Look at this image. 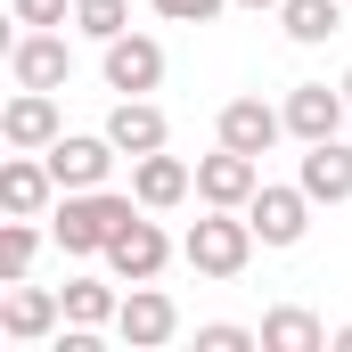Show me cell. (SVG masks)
<instances>
[{
	"mask_svg": "<svg viewBox=\"0 0 352 352\" xmlns=\"http://www.w3.org/2000/svg\"><path fill=\"white\" fill-rule=\"evenodd\" d=\"M287 131V107H263V98H230L221 107V148H246V156H270Z\"/></svg>",
	"mask_w": 352,
	"mask_h": 352,
	"instance_id": "13",
	"label": "cell"
},
{
	"mask_svg": "<svg viewBox=\"0 0 352 352\" xmlns=\"http://www.w3.org/2000/svg\"><path fill=\"white\" fill-rule=\"evenodd\" d=\"M148 205L140 197H107V188H66V205H58V221H50V238L66 246V254H107L131 221H140Z\"/></svg>",
	"mask_w": 352,
	"mask_h": 352,
	"instance_id": "1",
	"label": "cell"
},
{
	"mask_svg": "<svg viewBox=\"0 0 352 352\" xmlns=\"http://www.w3.org/2000/svg\"><path fill=\"white\" fill-rule=\"evenodd\" d=\"M41 156H50L58 188H98L107 164H115V140H107V131H98V140H90V131H58V148H41Z\"/></svg>",
	"mask_w": 352,
	"mask_h": 352,
	"instance_id": "8",
	"label": "cell"
},
{
	"mask_svg": "<svg viewBox=\"0 0 352 352\" xmlns=\"http://www.w3.org/2000/svg\"><path fill=\"white\" fill-rule=\"evenodd\" d=\"M58 320H66V295L8 278V303H0V336L8 344H41V336H58Z\"/></svg>",
	"mask_w": 352,
	"mask_h": 352,
	"instance_id": "3",
	"label": "cell"
},
{
	"mask_svg": "<svg viewBox=\"0 0 352 352\" xmlns=\"http://www.w3.org/2000/svg\"><path fill=\"white\" fill-rule=\"evenodd\" d=\"M230 0H156V16H173V25H205V16H221Z\"/></svg>",
	"mask_w": 352,
	"mask_h": 352,
	"instance_id": "24",
	"label": "cell"
},
{
	"mask_svg": "<svg viewBox=\"0 0 352 352\" xmlns=\"http://www.w3.org/2000/svg\"><path fill=\"white\" fill-rule=\"evenodd\" d=\"M344 8H352V0H344Z\"/></svg>",
	"mask_w": 352,
	"mask_h": 352,
	"instance_id": "29",
	"label": "cell"
},
{
	"mask_svg": "<svg viewBox=\"0 0 352 352\" xmlns=\"http://www.w3.org/2000/svg\"><path fill=\"white\" fill-rule=\"evenodd\" d=\"M50 188H58V173H50V156L33 164V156L16 148V156L0 164V205H8V213H33V221H41V205H50Z\"/></svg>",
	"mask_w": 352,
	"mask_h": 352,
	"instance_id": "16",
	"label": "cell"
},
{
	"mask_svg": "<svg viewBox=\"0 0 352 352\" xmlns=\"http://www.w3.org/2000/svg\"><path fill=\"white\" fill-rule=\"evenodd\" d=\"M303 197L311 205H344L352 197V148L344 140H311L303 148Z\"/></svg>",
	"mask_w": 352,
	"mask_h": 352,
	"instance_id": "14",
	"label": "cell"
},
{
	"mask_svg": "<svg viewBox=\"0 0 352 352\" xmlns=\"http://www.w3.org/2000/svg\"><path fill=\"white\" fill-rule=\"evenodd\" d=\"M8 74H16V90H66L74 50H66L58 33H25V41L8 50Z\"/></svg>",
	"mask_w": 352,
	"mask_h": 352,
	"instance_id": "9",
	"label": "cell"
},
{
	"mask_svg": "<svg viewBox=\"0 0 352 352\" xmlns=\"http://www.w3.org/2000/svg\"><path fill=\"white\" fill-rule=\"evenodd\" d=\"M188 188H197V173H188L180 156H164V148H156V156H140V173H131V197H140L148 213H173Z\"/></svg>",
	"mask_w": 352,
	"mask_h": 352,
	"instance_id": "15",
	"label": "cell"
},
{
	"mask_svg": "<svg viewBox=\"0 0 352 352\" xmlns=\"http://www.w3.org/2000/svg\"><path fill=\"white\" fill-rule=\"evenodd\" d=\"M246 344H263L254 328H238V320H213V328H197V352H246Z\"/></svg>",
	"mask_w": 352,
	"mask_h": 352,
	"instance_id": "23",
	"label": "cell"
},
{
	"mask_svg": "<svg viewBox=\"0 0 352 352\" xmlns=\"http://www.w3.org/2000/svg\"><path fill=\"white\" fill-rule=\"evenodd\" d=\"M123 303H115V287L107 278H66V320H82V328H107Z\"/></svg>",
	"mask_w": 352,
	"mask_h": 352,
	"instance_id": "20",
	"label": "cell"
},
{
	"mask_svg": "<svg viewBox=\"0 0 352 352\" xmlns=\"http://www.w3.org/2000/svg\"><path fill=\"white\" fill-rule=\"evenodd\" d=\"M180 254H188V270H197V278H238V270H246V254H254V221H238L230 205H213V213L180 238Z\"/></svg>",
	"mask_w": 352,
	"mask_h": 352,
	"instance_id": "2",
	"label": "cell"
},
{
	"mask_svg": "<svg viewBox=\"0 0 352 352\" xmlns=\"http://www.w3.org/2000/svg\"><path fill=\"white\" fill-rule=\"evenodd\" d=\"M164 131H173V123H164V107H148V98H123V107L107 115V140H115L123 156H156Z\"/></svg>",
	"mask_w": 352,
	"mask_h": 352,
	"instance_id": "17",
	"label": "cell"
},
{
	"mask_svg": "<svg viewBox=\"0 0 352 352\" xmlns=\"http://www.w3.org/2000/svg\"><path fill=\"white\" fill-rule=\"evenodd\" d=\"M278 25H287V41H328L336 25H344V0H278Z\"/></svg>",
	"mask_w": 352,
	"mask_h": 352,
	"instance_id": "19",
	"label": "cell"
},
{
	"mask_svg": "<svg viewBox=\"0 0 352 352\" xmlns=\"http://www.w3.org/2000/svg\"><path fill=\"white\" fill-rule=\"evenodd\" d=\"M115 336L131 352H156V344H173L180 336V311H173V295H156V287H131L123 295V311H115Z\"/></svg>",
	"mask_w": 352,
	"mask_h": 352,
	"instance_id": "4",
	"label": "cell"
},
{
	"mask_svg": "<svg viewBox=\"0 0 352 352\" xmlns=\"http://www.w3.org/2000/svg\"><path fill=\"white\" fill-rule=\"evenodd\" d=\"M230 8H278V0H230Z\"/></svg>",
	"mask_w": 352,
	"mask_h": 352,
	"instance_id": "27",
	"label": "cell"
},
{
	"mask_svg": "<svg viewBox=\"0 0 352 352\" xmlns=\"http://www.w3.org/2000/svg\"><path fill=\"white\" fill-rule=\"evenodd\" d=\"M328 344H336V352H352V328H336V336H328Z\"/></svg>",
	"mask_w": 352,
	"mask_h": 352,
	"instance_id": "26",
	"label": "cell"
},
{
	"mask_svg": "<svg viewBox=\"0 0 352 352\" xmlns=\"http://www.w3.org/2000/svg\"><path fill=\"white\" fill-rule=\"evenodd\" d=\"M0 140L25 148V156L58 148V98H50V90H16V98L0 107Z\"/></svg>",
	"mask_w": 352,
	"mask_h": 352,
	"instance_id": "7",
	"label": "cell"
},
{
	"mask_svg": "<svg viewBox=\"0 0 352 352\" xmlns=\"http://www.w3.org/2000/svg\"><path fill=\"white\" fill-rule=\"evenodd\" d=\"M246 221H254L263 246H295V238L311 230V197H303V180H295V188H254V197H246Z\"/></svg>",
	"mask_w": 352,
	"mask_h": 352,
	"instance_id": "5",
	"label": "cell"
},
{
	"mask_svg": "<svg viewBox=\"0 0 352 352\" xmlns=\"http://www.w3.org/2000/svg\"><path fill=\"white\" fill-rule=\"evenodd\" d=\"M263 188V173H254V156L246 148H221V156H205L197 164V197L205 205H230V213H246V197Z\"/></svg>",
	"mask_w": 352,
	"mask_h": 352,
	"instance_id": "11",
	"label": "cell"
},
{
	"mask_svg": "<svg viewBox=\"0 0 352 352\" xmlns=\"http://www.w3.org/2000/svg\"><path fill=\"white\" fill-rule=\"evenodd\" d=\"M344 90H328V82H303V90H287V131L311 148V140H336L344 131Z\"/></svg>",
	"mask_w": 352,
	"mask_h": 352,
	"instance_id": "12",
	"label": "cell"
},
{
	"mask_svg": "<svg viewBox=\"0 0 352 352\" xmlns=\"http://www.w3.org/2000/svg\"><path fill=\"white\" fill-rule=\"evenodd\" d=\"M156 82H164V50H156L148 33H115V41H107V90L148 98Z\"/></svg>",
	"mask_w": 352,
	"mask_h": 352,
	"instance_id": "6",
	"label": "cell"
},
{
	"mask_svg": "<svg viewBox=\"0 0 352 352\" xmlns=\"http://www.w3.org/2000/svg\"><path fill=\"white\" fill-rule=\"evenodd\" d=\"M74 25H82L90 41H115L131 25V0H74Z\"/></svg>",
	"mask_w": 352,
	"mask_h": 352,
	"instance_id": "22",
	"label": "cell"
},
{
	"mask_svg": "<svg viewBox=\"0 0 352 352\" xmlns=\"http://www.w3.org/2000/svg\"><path fill=\"white\" fill-rule=\"evenodd\" d=\"M164 263H173V238H164L156 221H131V230L107 246V270H115L123 287H148V278H156Z\"/></svg>",
	"mask_w": 352,
	"mask_h": 352,
	"instance_id": "10",
	"label": "cell"
},
{
	"mask_svg": "<svg viewBox=\"0 0 352 352\" xmlns=\"http://www.w3.org/2000/svg\"><path fill=\"white\" fill-rule=\"evenodd\" d=\"M328 344V328L303 311V303H278V311H263V352H320Z\"/></svg>",
	"mask_w": 352,
	"mask_h": 352,
	"instance_id": "18",
	"label": "cell"
},
{
	"mask_svg": "<svg viewBox=\"0 0 352 352\" xmlns=\"http://www.w3.org/2000/svg\"><path fill=\"white\" fill-rule=\"evenodd\" d=\"M16 25H66V0H8Z\"/></svg>",
	"mask_w": 352,
	"mask_h": 352,
	"instance_id": "25",
	"label": "cell"
},
{
	"mask_svg": "<svg viewBox=\"0 0 352 352\" xmlns=\"http://www.w3.org/2000/svg\"><path fill=\"white\" fill-rule=\"evenodd\" d=\"M344 98H352V74H344Z\"/></svg>",
	"mask_w": 352,
	"mask_h": 352,
	"instance_id": "28",
	"label": "cell"
},
{
	"mask_svg": "<svg viewBox=\"0 0 352 352\" xmlns=\"http://www.w3.org/2000/svg\"><path fill=\"white\" fill-rule=\"evenodd\" d=\"M41 254V230H33V213H8V230H0V278H25Z\"/></svg>",
	"mask_w": 352,
	"mask_h": 352,
	"instance_id": "21",
	"label": "cell"
}]
</instances>
